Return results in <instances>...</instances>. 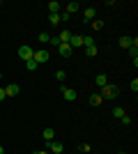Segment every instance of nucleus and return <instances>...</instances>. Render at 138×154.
<instances>
[{
  "mask_svg": "<svg viewBox=\"0 0 138 154\" xmlns=\"http://www.w3.org/2000/svg\"><path fill=\"white\" fill-rule=\"evenodd\" d=\"M99 94H101V99H115V97L120 94V88L118 85H104V88H101V92H99Z\"/></svg>",
  "mask_w": 138,
  "mask_h": 154,
  "instance_id": "obj_1",
  "label": "nucleus"
},
{
  "mask_svg": "<svg viewBox=\"0 0 138 154\" xmlns=\"http://www.w3.org/2000/svg\"><path fill=\"white\" fill-rule=\"evenodd\" d=\"M32 53H35V48H30L28 44H23L19 48V58L23 60V62H28V60H32Z\"/></svg>",
  "mask_w": 138,
  "mask_h": 154,
  "instance_id": "obj_2",
  "label": "nucleus"
},
{
  "mask_svg": "<svg viewBox=\"0 0 138 154\" xmlns=\"http://www.w3.org/2000/svg\"><path fill=\"white\" fill-rule=\"evenodd\" d=\"M60 92H62L65 101H76V97H78V92L74 90V88H60Z\"/></svg>",
  "mask_w": 138,
  "mask_h": 154,
  "instance_id": "obj_3",
  "label": "nucleus"
},
{
  "mask_svg": "<svg viewBox=\"0 0 138 154\" xmlns=\"http://www.w3.org/2000/svg\"><path fill=\"white\" fill-rule=\"evenodd\" d=\"M32 60H35L37 64H44V62H48V51H44V48L35 51V53H32Z\"/></svg>",
  "mask_w": 138,
  "mask_h": 154,
  "instance_id": "obj_4",
  "label": "nucleus"
},
{
  "mask_svg": "<svg viewBox=\"0 0 138 154\" xmlns=\"http://www.w3.org/2000/svg\"><path fill=\"white\" fill-rule=\"evenodd\" d=\"M19 92H21L19 83H9V85H5V94H7V97H16Z\"/></svg>",
  "mask_w": 138,
  "mask_h": 154,
  "instance_id": "obj_5",
  "label": "nucleus"
},
{
  "mask_svg": "<svg viewBox=\"0 0 138 154\" xmlns=\"http://www.w3.org/2000/svg\"><path fill=\"white\" fill-rule=\"evenodd\" d=\"M72 51H74V48H72L69 44H60V46H58V53L62 55V58H72Z\"/></svg>",
  "mask_w": 138,
  "mask_h": 154,
  "instance_id": "obj_6",
  "label": "nucleus"
},
{
  "mask_svg": "<svg viewBox=\"0 0 138 154\" xmlns=\"http://www.w3.org/2000/svg\"><path fill=\"white\" fill-rule=\"evenodd\" d=\"M69 46H72V48H78V46H83V35H72V39H69Z\"/></svg>",
  "mask_w": 138,
  "mask_h": 154,
  "instance_id": "obj_7",
  "label": "nucleus"
},
{
  "mask_svg": "<svg viewBox=\"0 0 138 154\" xmlns=\"http://www.w3.org/2000/svg\"><path fill=\"white\" fill-rule=\"evenodd\" d=\"M48 149H51L53 154H62V152H65L62 143H55V140H51V143H48Z\"/></svg>",
  "mask_w": 138,
  "mask_h": 154,
  "instance_id": "obj_8",
  "label": "nucleus"
},
{
  "mask_svg": "<svg viewBox=\"0 0 138 154\" xmlns=\"http://www.w3.org/2000/svg\"><path fill=\"white\" fill-rule=\"evenodd\" d=\"M46 9H48V14H60V2L58 0H51V2L46 5Z\"/></svg>",
  "mask_w": 138,
  "mask_h": 154,
  "instance_id": "obj_9",
  "label": "nucleus"
},
{
  "mask_svg": "<svg viewBox=\"0 0 138 154\" xmlns=\"http://www.w3.org/2000/svg\"><path fill=\"white\" fill-rule=\"evenodd\" d=\"M41 138H44L46 143H51L53 138H55V131H53L51 127H48V129H44V131H41Z\"/></svg>",
  "mask_w": 138,
  "mask_h": 154,
  "instance_id": "obj_10",
  "label": "nucleus"
},
{
  "mask_svg": "<svg viewBox=\"0 0 138 154\" xmlns=\"http://www.w3.org/2000/svg\"><path fill=\"white\" fill-rule=\"evenodd\" d=\"M60 44H69V39H72V32L69 30H60Z\"/></svg>",
  "mask_w": 138,
  "mask_h": 154,
  "instance_id": "obj_11",
  "label": "nucleus"
},
{
  "mask_svg": "<svg viewBox=\"0 0 138 154\" xmlns=\"http://www.w3.org/2000/svg\"><path fill=\"white\" fill-rule=\"evenodd\" d=\"M94 19H97V9H94V7H87L85 9V21L90 23V21H94Z\"/></svg>",
  "mask_w": 138,
  "mask_h": 154,
  "instance_id": "obj_12",
  "label": "nucleus"
},
{
  "mask_svg": "<svg viewBox=\"0 0 138 154\" xmlns=\"http://www.w3.org/2000/svg\"><path fill=\"white\" fill-rule=\"evenodd\" d=\"M131 44H133V39L131 37H120V46H122V48H131Z\"/></svg>",
  "mask_w": 138,
  "mask_h": 154,
  "instance_id": "obj_13",
  "label": "nucleus"
},
{
  "mask_svg": "<svg viewBox=\"0 0 138 154\" xmlns=\"http://www.w3.org/2000/svg\"><path fill=\"white\" fill-rule=\"evenodd\" d=\"M87 101H90V106H99V103L104 101V99H101V94H99V92H94V94H92Z\"/></svg>",
  "mask_w": 138,
  "mask_h": 154,
  "instance_id": "obj_14",
  "label": "nucleus"
},
{
  "mask_svg": "<svg viewBox=\"0 0 138 154\" xmlns=\"http://www.w3.org/2000/svg\"><path fill=\"white\" fill-rule=\"evenodd\" d=\"M65 12L69 14V16H72V14H76V12H78V2H69V5L65 7Z\"/></svg>",
  "mask_w": 138,
  "mask_h": 154,
  "instance_id": "obj_15",
  "label": "nucleus"
},
{
  "mask_svg": "<svg viewBox=\"0 0 138 154\" xmlns=\"http://www.w3.org/2000/svg\"><path fill=\"white\" fill-rule=\"evenodd\" d=\"M97 85H99V88L108 85V78H106V74H97Z\"/></svg>",
  "mask_w": 138,
  "mask_h": 154,
  "instance_id": "obj_16",
  "label": "nucleus"
},
{
  "mask_svg": "<svg viewBox=\"0 0 138 154\" xmlns=\"http://www.w3.org/2000/svg\"><path fill=\"white\" fill-rule=\"evenodd\" d=\"M90 28H92V30H101V28H104V21H99V19L90 21Z\"/></svg>",
  "mask_w": 138,
  "mask_h": 154,
  "instance_id": "obj_17",
  "label": "nucleus"
},
{
  "mask_svg": "<svg viewBox=\"0 0 138 154\" xmlns=\"http://www.w3.org/2000/svg\"><path fill=\"white\" fill-rule=\"evenodd\" d=\"M127 113H124V108H120V106H115L113 108V117H124Z\"/></svg>",
  "mask_w": 138,
  "mask_h": 154,
  "instance_id": "obj_18",
  "label": "nucleus"
},
{
  "mask_svg": "<svg viewBox=\"0 0 138 154\" xmlns=\"http://www.w3.org/2000/svg\"><path fill=\"white\" fill-rule=\"evenodd\" d=\"M85 55H87V58H94V55H97V46H87V48H85Z\"/></svg>",
  "mask_w": 138,
  "mask_h": 154,
  "instance_id": "obj_19",
  "label": "nucleus"
},
{
  "mask_svg": "<svg viewBox=\"0 0 138 154\" xmlns=\"http://www.w3.org/2000/svg\"><path fill=\"white\" fill-rule=\"evenodd\" d=\"M48 21L53 26H60V14H48Z\"/></svg>",
  "mask_w": 138,
  "mask_h": 154,
  "instance_id": "obj_20",
  "label": "nucleus"
},
{
  "mask_svg": "<svg viewBox=\"0 0 138 154\" xmlns=\"http://www.w3.org/2000/svg\"><path fill=\"white\" fill-rule=\"evenodd\" d=\"M39 42L41 44H48V42H51V35H48V32H39Z\"/></svg>",
  "mask_w": 138,
  "mask_h": 154,
  "instance_id": "obj_21",
  "label": "nucleus"
},
{
  "mask_svg": "<svg viewBox=\"0 0 138 154\" xmlns=\"http://www.w3.org/2000/svg\"><path fill=\"white\" fill-rule=\"evenodd\" d=\"M37 67H39V64L35 62V60H28V62H26V69H28V71H35Z\"/></svg>",
  "mask_w": 138,
  "mask_h": 154,
  "instance_id": "obj_22",
  "label": "nucleus"
},
{
  "mask_svg": "<svg viewBox=\"0 0 138 154\" xmlns=\"http://www.w3.org/2000/svg\"><path fill=\"white\" fill-rule=\"evenodd\" d=\"M83 46H94V37H90V35H87V37H83Z\"/></svg>",
  "mask_w": 138,
  "mask_h": 154,
  "instance_id": "obj_23",
  "label": "nucleus"
},
{
  "mask_svg": "<svg viewBox=\"0 0 138 154\" xmlns=\"http://www.w3.org/2000/svg\"><path fill=\"white\" fill-rule=\"evenodd\" d=\"M55 78H58V81H65V78H67V74H65L62 69H60V71H55Z\"/></svg>",
  "mask_w": 138,
  "mask_h": 154,
  "instance_id": "obj_24",
  "label": "nucleus"
},
{
  "mask_svg": "<svg viewBox=\"0 0 138 154\" xmlns=\"http://www.w3.org/2000/svg\"><path fill=\"white\" fill-rule=\"evenodd\" d=\"M129 88H131V90H133V92H138V78H133L131 83H129Z\"/></svg>",
  "mask_w": 138,
  "mask_h": 154,
  "instance_id": "obj_25",
  "label": "nucleus"
},
{
  "mask_svg": "<svg viewBox=\"0 0 138 154\" xmlns=\"http://www.w3.org/2000/svg\"><path fill=\"white\" fill-rule=\"evenodd\" d=\"M48 44H53L55 48H58V46H60V39H58V37H51V42H48Z\"/></svg>",
  "mask_w": 138,
  "mask_h": 154,
  "instance_id": "obj_26",
  "label": "nucleus"
},
{
  "mask_svg": "<svg viewBox=\"0 0 138 154\" xmlns=\"http://www.w3.org/2000/svg\"><path fill=\"white\" fill-rule=\"evenodd\" d=\"M120 120H122V124H131V117H129V115H124V117H120Z\"/></svg>",
  "mask_w": 138,
  "mask_h": 154,
  "instance_id": "obj_27",
  "label": "nucleus"
},
{
  "mask_svg": "<svg viewBox=\"0 0 138 154\" xmlns=\"http://www.w3.org/2000/svg\"><path fill=\"white\" fill-rule=\"evenodd\" d=\"M60 21H69V14H67V12H60Z\"/></svg>",
  "mask_w": 138,
  "mask_h": 154,
  "instance_id": "obj_28",
  "label": "nucleus"
},
{
  "mask_svg": "<svg viewBox=\"0 0 138 154\" xmlns=\"http://www.w3.org/2000/svg\"><path fill=\"white\" fill-rule=\"evenodd\" d=\"M7 99V94H5V88H0V101H5Z\"/></svg>",
  "mask_w": 138,
  "mask_h": 154,
  "instance_id": "obj_29",
  "label": "nucleus"
},
{
  "mask_svg": "<svg viewBox=\"0 0 138 154\" xmlns=\"http://www.w3.org/2000/svg\"><path fill=\"white\" fill-rule=\"evenodd\" d=\"M0 154H5V147H2V145H0Z\"/></svg>",
  "mask_w": 138,
  "mask_h": 154,
  "instance_id": "obj_30",
  "label": "nucleus"
},
{
  "mask_svg": "<svg viewBox=\"0 0 138 154\" xmlns=\"http://www.w3.org/2000/svg\"><path fill=\"white\" fill-rule=\"evenodd\" d=\"M118 154H127V152H118Z\"/></svg>",
  "mask_w": 138,
  "mask_h": 154,
  "instance_id": "obj_31",
  "label": "nucleus"
},
{
  "mask_svg": "<svg viewBox=\"0 0 138 154\" xmlns=\"http://www.w3.org/2000/svg\"><path fill=\"white\" fill-rule=\"evenodd\" d=\"M0 81H2V74H0Z\"/></svg>",
  "mask_w": 138,
  "mask_h": 154,
  "instance_id": "obj_32",
  "label": "nucleus"
},
{
  "mask_svg": "<svg viewBox=\"0 0 138 154\" xmlns=\"http://www.w3.org/2000/svg\"><path fill=\"white\" fill-rule=\"evenodd\" d=\"M0 5H2V2H0Z\"/></svg>",
  "mask_w": 138,
  "mask_h": 154,
  "instance_id": "obj_33",
  "label": "nucleus"
}]
</instances>
